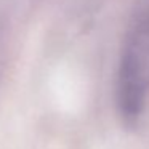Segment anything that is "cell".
Returning a JSON list of instances; mask_svg holds the SVG:
<instances>
[{
  "mask_svg": "<svg viewBox=\"0 0 149 149\" xmlns=\"http://www.w3.org/2000/svg\"><path fill=\"white\" fill-rule=\"evenodd\" d=\"M0 75H2V43H0Z\"/></svg>",
  "mask_w": 149,
  "mask_h": 149,
  "instance_id": "cell-2",
  "label": "cell"
},
{
  "mask_svg": "<svg viewBox=\"0 0 149 149\" xmlns=\"http://www.w3.org/2000/svg\"><path fill=\"white\" fill-rule=\"evenodd\" d=\"M149 95V2L138 8L128 26L119 69L114 101L122 123L135 128L143 116Z\"/></svg>",
  "mask_w": 149,
  "mask_h": 149,
  "instance_id": "cell-1",
  "label": "cell"
}]
</instances>
